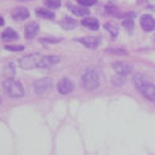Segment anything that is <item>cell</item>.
<instances>
[{
    "mask_svg": "<svg viewBox=\"0 0 155 155\" xmlns=\"http://www.w3.org/2000/svg\"><path fill=\"white\" fill-rule=\"evenodd\" d=\"M82 84L83 87L88 90V91H92V90H96L98 86H100V76H98V72L96 71L95 68H86L82 73Z\"/></svg>",
    "mask_w": 155,
    "mask_h": 155,
    "instance_id": "cell-1",
    "label": "cell"
},
{
    "mask_svg": "<svg viewBox=\"0 0 155 155\" xmlns=\"http://www.w3.org/2000/svg\"><path fill=\"white\" fill-rule=\"evenodd\" d=\"M3 88L9 97L19 98V97L24 96V87H23V84L17 80H13V78L5 80L3 82Z\"/></svg>",
    "mask_w": 155,
    "mask_h": 155,
    "instance_id": "cell-2",
    "label": "cell"
},
{
    "mask_svg": "<svg viewBox=\"0 0 155 155\" xmlns=\"http://www.w3.org/2000/svg\"><path fill=\"white\" fill-rule=\"evenodd\" d=\"M42 58H43V56H41V54L33 53V54H29V56H25V57L20 58L18 61V63L23 69H32V68L39 67Z\"/></svg>",
    "mask_w": 155,
    "mask_h": 155,
    "instance_id": "cell-3",
    "label": "cell"
},
{
    "mask_svg": "<svg viewBox=\"0 0 155 155\" xmlns=\"http://www.w3.org/2000/svg\"><path fill=\"white\" fill-rule=\"evenodd\" d=\"M52 87V80L45 77V78H41L34 82V91L37 95H43L45 92H48Z\"/></svg>",
    "mask_w": 155,
    "mask_h": 155,
    "instance_id": "cell-4",
    "label": "cell"
},
{
    "mask_svg": "<svg viewBox=\"0 0 155 155\" xmlns=\"http://www.w3.org/2000/svg\"><path fill=\"white\" fill-rule=\"evenodd\" d=\"M112 68L115 69V72L117 73L119 76H121V77H125V76L130 74L131 71H133V67H131L129 63H126V62H122V61L114 62Z\"/></svg>",
    "mask_w": 155,
    "mask_h": 155,
    "instance_id": "cell-5",
    "label": "cell"
},
{
    "mask_svg": "<svg viewBox=\"0 0 155 155\" xmlns=\"http://www.w3.org/2000/svg\"><path fill=\"white\" fill-rule=\"evenodd\" d=\"M73 88H74V84H73V82L69 78H62L58 82V84H57V90H58L59 94H62V95L71 94V92L73 91Z\"/></svg>",
    "mask_w": 155,
    "mask_h": 155,
    "instance_id": "cell-6",
    "label": "cell"
},
{
    "mask_svg": "<svg viewBox=\"0 0 155 155\" xmlns=\"http://www.w3.org/2000/svg\"><path fill=\"white\" fill-rule=\"evenodd\" d=\"M78 43L83 44L84 47H87V48H97L100 43H101V38L100 37H83V38H77L76 39Z\"/></svg>",
    "mask_w": 155,
    "mask_h": 155,
    "instance_id": "cell-7",
    "label": "cell"
},
{
    "mask_svg": "<svg viewBox=\"0 0 155 155\" xmlns=\"http://www.w3.org/2000/svg\"><path fill=\"white\" fill-rule=\"evenodd\" d=\"M141 91V94L144 95L145 98H148L149 101H153L155 102V86L153 83H149V82H145L143 86L139 88Z\"/></svg>",
    "mask_w": 155,
    "mask_h": 155,
    "instance_id": "cell-8",
    "label": "cell"
},
{
    "mask_svg": "<svg viewBox=\"0 0 155 155\" xmlns=\"http://www.w3.org/2000/svg\"><path fill=\"white\" fill-rule=\"evenodd\" d=\"M140 24H141V28L146 32H153L155 29V19L149 14H145L141 17L140 19Z\"/></svg>",
    "mask_w": 155,
    "mask_h": 155,
    "instance_id": "cell-9",
    "label": "cell"
},
{
    "mask_svg": "<svg viewBox=\"0 0 155 155\" xmlns=\"http://www.w3.org/2000/svg\"><path fill=\"white\" fill-rule=\"evenodd\" d=\"M12 17L15 20H25L29 18V12H28L27 8L19 6L17 9H14V12L12 13Z\"/></svg>",
    "mask_w": 155,
    "mask_h": 155,
    "instance_id": "cell-10",
    "label": "cell"
},
{
    "mask_svg": "<svg viewBox=\"0 0 155 155\" xmlns=\"http://www.w3.org/2000/svg\"><path fill=\"white\" fill-rule=\"evenodd\" d=\"M38 30H39V25H38V23L35 21H32L29 23V24L25 25V37L28 38V39H32V38H34L37 34H38Z\"/></svg>",
    "mask_w": 155,
    "mask_h": 155,
    "instance_id": "cell-11",
    "label": "cell"
},
{
    "mask_svg": "<svg viewBox=\"0 0 155 155\" xmlns=\"http://www.w3.org/2000/svg\"><path fill=\"white\" fill-rule=\"evenodd\" d=\"M58 62H59V57H57V56H43L39 67L41 68L52 67L53 64H57Z\"/></svg>",
    "mask_w": 155,
    "mask_h": 155,
    "instance_id": "cell-12",
    "label": "cell"
},
{
    "mask_svg": "<svg viewBox=\"0 0 155 155\" xmlns=\"http://www.w3.org/2000/svg\"><path fill=\"white\" fill-rule=\"evenodd\" d=\"M81 24H82L83 27H86V28L91 29V30H97V29L100 28L98 20L95 19V18H91V17H88V18H83L82 21H81Z\"/></svg>",
    "mask_w": 155,
    "mask_h": 155,
    "instance_id": "cell-13",
    "label": "cell"
},
{
    "mask_svg": "<svg viewBox=\"0 0 155 155\" xmlns=\"http://www.w3.org/2000/svg\"><path fill=\"white\" fill-rule=\"evenodd\" d=\"M68 9L74 15H77V17H83V15H87L90 13V10L87 8L82 6V5H68Z\"/></svg>",
    "mask_w": 155,
    "mask_h": 155,
    "instance_id": "cell-14",
    "label": "cell"
},
{
    "mask_svg": "<svg viewBox=\"0 0 155 155\" xmlns=\"http://www.w3.org/2000/svg\"><path fill=\"white\" fill-rule=\"evenodd\" d=\"M76 25H77V21L71 17H66L63 20H61V27L64 30H72L76 28Z\"/></svg>",
    "mask_w": 155,
    "mask_h": 155,
    "instance_id": "cell-15",
    "label": "cell"
},
{
    "mask_svg": "<svg viewBox=\"0 0 155 155\" xmlns=\"http://www.w3.org/2000/svg\"><path fill=\"white\" fill-rule=\"evenodd\" d=\"M2 38L4 41H15V39H18V33L15 30H13L12 28H8L3 32Z\"/></svg>",
    "mask_w": 155,
    "mask_h": 155,
    "instance_id": "cell-16",
    "label": "cell"
},
{
    "mask_svg": "<svg viewBox=\"0 0 155 155\" xmlns=\"http://www.w3.org/2000/svg\"><path fill=\"white\" fill-rule=\"evenodd\" d=\"M122 27L127 30L129 34L133 33V30H134V20H133V18L125 15V18H124V20H122Z\"/></svg>",
    "mask_w": 155,
    "mask_h": 155,
    "instance_id": "cell-17",
    "label": "cell"
},
{
    "mask_svg": "<svg viewBox=\"0 0 155 155\" xmlns=\"http://www.w3.org/2000/svg\"><path fill=\"white\" fill-rule=\"evenodd\" d=\"M38 17H41L43 19H54V13H52L51 10L47 9H37L35 10Z\"/></svg>",
    "mask_w": 155,
    "mask_h": 155,
    "instance_id": "cell-18",
    "label": "cell"
},
{
    "mask_svg": "<svg viewBox=\"0 0 155 155\" xmlns=\"http://www.w3.org/2000/svg\"><path fill=\"white\" fill-rule=\"evenodd\" d=\"M105 29L107 30L108 33H110L114 38L117 35V33H119V29H117V27H115L114 24H111V23H107V24H105Z\"/></svg>",
    "mask_w": 155,
    "mask_h": 155,
    "instance_id": "cell-19",
    "label": "cell"
},
{
    "mask_svg": "<svg viewBox=\"0 0 155 155\" xmlns=\"http://www.w3.org/2000/svg\"><path fill=\"white\" fill-rule=\"evenodd\" d=\"M145 82H148V81L145 80V77H144V76L139 74V73H137V74H135V77H134V83H135V86H136L137 88H140Z\"/></svg>",
    "mask_w": 155,
    "mask_h": 155,
    "instance_id": "cell-20",
    "label": "cell"
},
{
    "mask_svg": "<svg viewBox=\"0 0 155 155\" xmlns=\"http://www.w3.org/2000/svg\"><path fill=\"white\" fill-rule=\"evenodd\" d=\"M44 5L51 9H57L61 6V0H44Z\"/></svg>",
    "mask_w": 155,
    "mask_h": 155,
    "instance_id": "cell-21",
    "label": "cell"
},
{
    "mask_svg": "<svg viewBox=\"0 0 155 155\" xmlns=\"http://www.w3.org/2000/svg\"><path fill=\"white\" fill-rule=\"evenodd\" d=\"M105 10H106L107 14H110V15H117V13H119V9L115 5H107Z\"/></svg>",
    "mask_w": 155,
    "mask_h": 155,
    "instance_id": "cell-22",
    "label": "cell"
},
{
    "mask_svg": "<svg viewBox=\"0 0 155 155\" xmlns=\"http://www.w3.org/2000/svg\"><path fill=\"white\" fill-rule=\"evenodd\" d=\"M77 2L80 3V5L82 6H92V5H95L97 3V0H77Z\"/></svg>",
    "mask_w": 155,
    "mask_h": 155,
    "instance_id": "cell-23",
    "label": "cell"
},
{
    "mask_svg": "<svg viewBox=\"0 0 155 155\" xmlns=\"http://www.w3.org/2000/svg\"><path fill=\"white\" fill-rule=\"evenodd\" d=\"M5 49L6 51H14V52H20L24 49L23 45H5Z\"/></svg>",
    "mask_w": 155,
    "mask_h": 155,
    "instance_id": "cell-24",
    "label": "cell"
},
{
    "mask_svg": "<svg viewBox=\"0 0 155 155\" xmlns=\"http://www.w3.org/2000/svg\"><path fill=\"white\" fill-rule=\"evenodd\" d=\"M41 42H44V43H58V42H61V39L59 38H42L41 39Z\"/></svg>",
    "mask_w": 155,
    "mask_h": 155,
    "instance_id": "cell-25",
    "label": "cell"
},
{
    "mask_svg": "<svg viewBox=\"0 0 155 155\" xmlns=\"http://www.w3.org/2000/svg\"><path fill=\"white\" fill-rule=\"evenodd\" d=\"M108 53H117V54H126L127 52L126 51H124V49H107Z\"/></svg>",
    "mask_w": 155,
    "mask_h": 155,
    "instance_id": "cell-26",
    "label": "cell"
},
{
    "mask_svg": "<svg viewBox=\"0 0 155 155\" xmlns=\"http://www.w3.org/2000/svg\"><path fill=\"white\" fill-rule=\"evenodd\" d=\"M2 25H4V19L0 18V27H2Z\"/></svg>",
    "mask_w": 155,
    "mask_h": 155,
    "instance_id": "cell-27",
    "label": "cell"
},
{
    "mask_svg": "<svg viewBox=\"0 0 155 155\" xmlns=\"http://www.w3.org/2000/svg\"><path fill=\"white\" fill-rule=\"evenodd\" d=\"M18 2H29V0H18Z\"/></svg>",
    "mask_w": 155,
    "mask_h": 155,
    "instance_id": "cell-28",
    "label": "cell"
},
{
    "mask_svg": "<svg viewBox=\"0 0 155 155\" xmlns=\"http://www.w3.org/2000/svg\"><path fill=\"white\" fill-rule=\"evenodd\" d=\"M0 101H2V100H0Z\"/></svg>",
    "mask_w": 155,
    "mask_h": 155,
    "instance_id": "cell-29",
    "label": "cell"
}]
</instances>
